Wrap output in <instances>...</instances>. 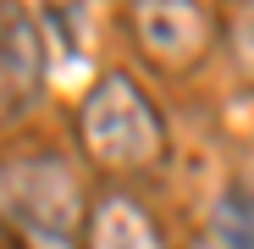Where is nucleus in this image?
I'll use <instances>...</instances> for the list:
<instances>
[{
  "mask_svg": "<svg viewBox=\"0 0 254 249\" xmlns=\"http://www.w3.org/2000/svg\"><path fill=\"white\" fill-rule=\"evenodd\" d=\"M83 144L105 166H144L160 155V122L127 78H105L83 100Z\"/></svg>",
  "mask_w": 254,
  "mask_h": 249,
  "instance_id": "1",
  "label": "nucleus"
},
{
  "mask_svg": "<svg viewBox=\"0 0 254 249\" xmlns=\"http://www.w3.org/2000/svg\"><path fill=\"white\" fill-rule=\"evenodd\" d=\"M45 83V50L17 0H0V116H22Z\"/></svg>",
  "mask_w": 254,
  "mask_h": 249,
  "instance_id": "2",
  "label": "nucleus"
},
{
  "mask_svg": "<svg viewBox=\"0 0 254 249\" xmlns=\"http://www.w3.org/2000/svg\"><path fill=\"white\" fill-rule=\"evenodd\" d=\"M28 177H17L6 188V211L17 222H28L33 233H50V238H66L72 222H77V188L72 177L61 172L56 161H39V166H22Z\"/></svg>",
  "mask_w": 254,
  "mask_h": 249,
  "instance_id": "3",
  "label": "nucleus"
},
{
  "mask_svg": "<svg viewBox=\"0 0 254 249\" xmlns=\"http://www.w3.org/2000/svg\"><path fill=\"white\" fill-rule=\"evenodd\" d=\"M138 39L144 50L160 61V67H188L199 50H204V11L193 6V0H138Z\"/></svg>",
  "mask_w": 254,
  "mask_h": 249,
  "instance_id": "4",
  "label": "nucleus"
},
{
  "mask_svg": "<svg viewBox=\"0 0 254 249\" xmlns=\"http://www.w3.org/2000/svg\"><path fill=\"white\" fill-rule=\"evenodd\" d=\"M89 249H155V238H149L144 216H138L127 199H111L105 211H100V222H94Z\"/></svg>",
  "mask_w": 254,
  "mask_h": 249,
  "instance_id": "5",
  "label": "nucleus"
},
{
  "mask_svg": "<svg viewBox=\"0 0 254 249\" xmlns=\"http://www.w3.org/2000/svg\"><path fill=\"white\" fill-rule=\"evenodd\" d=\"M216 216H221V222H216V227H221V249H254V199L227 194Z\"/></svg>",
  "mask_w": 254,
  "mask_h": 249,
  "instance_id": "6",
  "label": "nucleus"
}]
</instances>
